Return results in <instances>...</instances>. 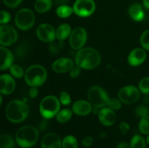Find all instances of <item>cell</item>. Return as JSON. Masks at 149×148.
Segmentation results:
<instances>
[{"instance_id":"18","label":"cell","mask_w":149,"mask_h":148,"mask_svg":"<svg viewBox=\"0 0 149 148\" xmlns=\"http://www.w3.org/2000/svg\"><path fill=\"white\" fill-rule=\"evenodd\" d=\"M14 61L11 51L3 46H0V71L10 68Z\"/></svg>"},{"instance_id":"6","label":"cell","mask_w":149,"mask_h":148,"mask_svg":"<svg viewBox=\"0 0 149 148\" xmlns=\"http://www.w3.org/2000/svg\"><path fill=\"white\" fill-rule=\"evenodd\" d=\"M87 98L89 102L96 108L103 107L107 105L109 100L106 91L97 86L90 87L87 92Z\"/></svg>"},{"instance_id":"35","label":"cell","mask_w":149,"mask_h":148,"mask_svg":"<svg viewBox=\"0 0 149 148\" xmlns=\"http://www.w3.org/2000/svg\"><path fill=\"white\" fill-rule=\"evenodd\" d=\"M135 114L137 115V116L138 117L143 118L144 116L148 115H149V110L145 106H139L136 108L135 110Z\"/></svg>"},{"instance_id":"38","label":"cell","mask_w":149,"mask_h":148,"mask_svg":"<svg viewBox=\"0 0 149 148\" xmlns=\"http://www.w3.org/2000/svg\"><path fill=\"white\" fill-rule=\"evenodd\" d=\"M130 125L125 121L122 122L119 124V130H120L121 133H123V134H125L126 133H127L128 131L130 130Z\"/></svg>"},{"instance_id":"25","label":"cell","mask_w":149,"mask_h":148,"mask_svg":"<svg viewBox=\"0 0 149 148\" xmlns=\"http://www.w3.org/2000/svg\"><path fill=\"white\" fill-rule=\"evenodd\" d=\"M15 141L9 134L0 135V148H14Z\"/></svg>"},{"instance_id":"2","label":"cell","mask_w":149,"mask_h":148,"mask_svg":"<svg viewBox=\"0 0 149 148\" xmlns=\"http://www.w3.org/2000/svg\"><path fill=\"white\" fill-rule=\"evenodd\" d=\"M29 109L27 104L21 100H15L7 104L5 115L8 120L17 123L23 121L28 117Z\"/></svg>"},{"instance_id":"19","label":"cell","mask_w":149,"mask_h":148,"mask_svg":"<svg viewBox=\"0 0 149 148\" xmlns=\"http://www.w3.org/2000/svg\"><path fill=\"white\" fill-rule=\"evenodd\" d=\"M72 111L77 115H87L91 113L92 104L85 100H77L73 104Z\"/></svg>"},{"instance_id":"13","label":"cell","mask_w":149,"mask_h":148,"mask_svg":"<svg viewBox=\"0 0 149 148\" xmlns=\"http://www.w3.org/2000/svg\"><path fill=\"white\" fill-rule=\"evenodd\" d=\"M15 89V81L13 76L8 74L0 75V93L2 94H10Z\"/></svg>"},{"instance_id":"42","label":"cell","mask_w":149,"mask_h":148,"mask_svg":"<svg viewBox=\"0 0 149 148\" xmlns=\"http://www.w3.org/2000/svg\"><path fill=\"white\" fill-rule=\"evenodd\" d=\"M47 121L44 120V121L41 122L40 124H39V129L41 131H44L47 129Z\"/></svg>"},{"instance_id":"21","label":"cell","mask_w":149,"mask_h":148,"mask_svg":"<svg viewBox=\"0 0 149 148\" xmlns=\"http://www.w3.org/2000/svg\"><path fill=\"white\" fill-rule=\"evenodd\" d=\"M71 31L72 30H71V28L70 25L67 24V23L61 25L57 28L56 31H55L56 38L59 41H62L65 40L67 38L69 37L71 33Z\"/></svg>"},{"instance_id":"5","label":"cell","mask_w":149,"mask_h":148,"mask_svg":"<svg viewBox=\"0 0 149 148\" xmlns=\"http://www.w3.org/2000/svg\"><path fill=\"white\" fill-rule=\"evenodd\" d=\"M61 108V102L55 96L49 95L44 97L39 104V111L42 117L49 119L56 116Z\"/></svg>"},{"instance_id":"39","label":"cell","mask_w":149,"mask_h":148,"mask_svg":"<svg viewBox=\"0 0 149 148\" xmlns=\"http://www.w3.org/2000/svg\"><path fill=\"white\" fill-rule=\"evenodd\" d=\"M93 142V138L91 136H86L83 139L82 145L84 147H90Z\"/></svg>"},{"instance_id":"41","label":"cell","mask_w":149,"mask_h":148,"mask_svg":"<svg viewBox=\"0 0 149 148\" xmlns=\"http://www.w3.org/2000/svg\"><path fill=\"white\" fill-rule=\"evenodd\" d=\"M116 148H131V147H130V145H129V144L127 143V142H120V143L117 145V147Z\"/></svg>"},{"instance_id":"32","label":"cell","mask_w":149,"mask_h":148,"mask_svg":"<svg viewBox=\"0 0 149 148\" xmlns=\"http://www.w3.org/2000/svg\"><path fill=\"white\" fill-rule=\"evenodd\" d=\"M107 105L109 108L112 109L113 110H118L122 107V102L120 100L116 98H110L108 102Z\"/></svg>"},{"instance_id":"22","label":"cell","mask_w":149,"mask_h":148,"mask_svg":"<svg viewBox=\"0 0 149 148\" xmlns=\"http://www.w3.org/2000/svg\"><path fill=\"white\" fill-rule=\"evenodd\" d=\"M52 0H36L34 8L39 13H45L52 7Z\"/></svg>"},{"instance_id":"14","label":"cell","mask_w":149,"mask_h":148,"mask_svg":"<svg viewBox=\"0 0 149 148\" xmlns=\"http://www.w3.org/2000/svg\"><path fill=\"white\" fill-rule=\"evenodd\" d=\"M146 59V52L142 48H135L131 51L127 60L131 66H138L143 63Z\"/></svg>"},{"instance_id":"36","label":"cell","mask_w":149,"mask_h":148,"mask_svg":"<svg viewBox=\"0 0 149 148\" xmlns=\"http://www.w3.org/2000/svg\"><path fill=\"white\" fill-rule=\"evenodd\" d=\"M22 1L23 0H3L4 4L10 8H15L17 7L22 2Z\"/></svg>"},{"instance_id":"15","label":"cell","mask_w":149,"mask_h":148,"mask_svg":"<svg viewBox=\"0 0 149 148\" xmlns=\"http://www.w3.org/2000/svg\"><path fill=\"white\" fill-rule=\"evenodd\" d=\"M41 146L42 148H62V141L56 133H48L42 138Z\"/></svg>"},{"instance_id":"17","label":"cell","mask_w":149,"mask_h":148,"mask_svg":"<svg viewBox=\"0 0 149 148\" xmlns=\"http://www.w3.org/2000/svg\"><path fill=\"white\" fill-rule=\"evenodd\" d=\"M98 118L102 124L106 126H110L115 123L116 116L112 109L103 107L98 112Z\"/></svg>"},{"instance_id":"37","label":"cell","mask_w":149,"mask_h":148,"mask_svg":"<svg viewBox=\"0 0 149 148\" xmlns=\"http://www.w3.org/2000/svg\"><path fill=\"white\" fill-rule=\"evenodd\" d=\"M80 71H81V68L76 65V66L73 67V68L71 69V71H69L70 76L73 78H77V77H78L79 75Z\"/></svg>"},{"instance_id":"45","label":"cell","mask_w":149,"mask_h":148,"mask_svg":"<svg viewBox=\"0 0 149 148\" xmlns=\"http://www.w3.org/2000/svg\"><path fill=\"white\" fill-rule=\"evenodd\" d=\"M1 103H2V97H1V93H0V106H1Z\"/></svg>"},{"instance_id":"9","label":"cell","mask_w":149,"mask_h":148,"mask_svg":"<svg viewBox=\"0 0 149 148\" xmlns=\"http://www.w3.org/2000/svg\"><path fill=\"white\" fill-rule=\"evenodd\" d=\"M73 10L79 17H89L95 10V4L93 0H77L73 6Z\"/></svg>"},{"instance_id":"16","label":"cell","mask_w":149,"mask_h":148,"mask_svg":"<svg viewBox=\"0 0 149 148\" xmlns=\"http://www.w3.org/2000/svg\"><path fill=\"white\" fill-rule=\"evenodd\" d=\"M74 66V62L69 58L62 57L54 61L52 65V70L58 73H63L71 71Z\"/></svg>"},{"instance_id":"30","label":"cell","mask_w":149,"mask_h":148,"mask_svg":"<svg viewBox=\"0 0 149 148\" xmlns=\"http://www.w3.org/2000/svg\"><path fill=\"white\" fill-rule=\"evenodd\" d=\"M139 90L144 94H149V77L143 78L140 81Z\"/></svg>"},{"instance_id":"40","label":"cell","mask_w":149,"mask_h":148,"mask_svg":"<svg viewBox=\"0 0 149 148\" xmlns=\"http://www.w3.org/2000/svg\"><path fill=\"white\" fill-rule=\"evenodd\" d=\"M38 95V89L36 87H31L29 90V96L31 98H36Z\"/></svg>"},{"instance_id":"10","label":"cell","mask_w":149,"mask_h":148,"mask_svg":"<svg viewBox=\"0 0 149 148\" xmlns=\"http://www.w3.org/2000/svg\"><path fill=\"white\" fill-rule=\"evenodd\" d=\"M87 39V33L82 27H77L71 31L69 36V44L74 49H81L85 44Z\"/></svg>"},{"instance_id":"26","label":"cell","mask_w":149,"mask_h":148,"mask_svg":"<svg viewBox=\"0 0 149 148\" xmlns=\"http://www.w3.org/2000/svg\"><path fill=\"white\" fill-rule=\"evenodd\" d=\"M63 148H77L78 147V142L75 136L72 135L66 136L62 141Z\"/></svg>"},{"instance_id":"28","label":"cell","mask_w":149,"mask_h":148,"mask_svg":"<svg viewBox=\"0 0 149 148\" xmlns=\"http://www.w3.org/2000/svg\"><path fill=\"white\" fill-rule=\"evenodd\" d=\"M139 130L143 134H149V115L141 118L139 122Z\"/></svg>"},{"instance_id":"20","label":"cell","mask_w":149,"mask_h":148,"mask_svg":"<svg viewBox=\"0 0 149 148\" xmlns=\"http://www.w3.org/2000/svg\"><path fill=\"white\" fill-rule=\"evenodd\" d=\"M129 14L131 18L137 22L142 21L145 17V13L140 4H132L129 8Z\"/></svg>"},{"instance_id":"29","label":"cell","mask_w":149,"mask_h":148,"mask_svg":"<svg viewBox=\"0 0 149 148\" xmlns=\"http://www.w3.org/2000/svg\"><path fill=\"white\" fill-rule=\"evenodd\" d=\"M10 72L12 76H14L15 78H21L25 74L23 68L18 65H12L10 68Z\"/></svg>"},{"instance_id":"8","label":"cell","mask_w":149,"mask_h":148,"mask_svg":"<svg viewBox=\"0 0 149 148\" xmlns=\"http://www.w3.org/2000/svg\"><path fill=\"white\" fill-rule=\"evenodd\" d=\"M140 90L135 86L129 85L121 89L118 97L122 102L127 104H134L140 99Z\"/></svg>"},{"instance_id":"31","label":"cell","mask_w":149,"mask_h":148,"mask_svg":"<svg viewBox=\"0 0 149 148\" xmlns=\"http://www.w3.org/2000/svg\"><path fill=\"white\" fill-rule=\"evenodd\" d=\"M141 46L146 50H149V29L142 33L140 39Z\"/></svg>"},{"instance_id":"23","label":"cell","mask_w":149,"mask_h":148,"mask_svg":"<svg viewBox=\"0 0 149 148\" xmlns=\"http://www.w3.org/2000/svg\"><path fill=\"white\" fill-rule=\"evenodd\" d=\"M72 114L73 112L70 109H63V110H60L58 114L56 115L57 121L61 123H66L68 120H71V117H72Z\"/></svg>"},{"instance_id":"43","label":"cell","mask_w":149,"mask_h":148,"mask_svg":"<svg viewBox=\"0 0 149 148\" xmlns=\"http://www.w3.org/2000/svg\"><path fill=\"white\" fill-rule=\"evenodd\" d=\"M143 4L144 7L149 10V0H143Z\"/></svg>"},{"instance_id":"12","label":"cell","mask_w":149,"mask_h":148,"mask_svg":"<svg viewBox=\"0 0 149 148\" xmlns=\"http://www.w3.org/2000/svg\"><path fill=\"white\" fill-rule=\"evenodd\" d=\"M36 36L39 40L44 42H52L56 38L55 29L48 23H42L38 26Z\"/></svg>"},{"instance_id":"44","label":"cell","mask_w":149,"mask_h":148,"mask_svg":"<svg viewBox=\"0 0 149 148\" xmlns=\"http://www.w3.org/2000/svg\"><path fill=\"white\" fill-rule=\"evenodd\" d=\"M146 142L147 144H149V134H148L146 139Z\"/></svg>"},{"instance_id":"27","label":"cell","mask_w":149,"mask_h":148,"mask_svg":"<svg viewBox=\"0 0 149 148\" xmlns=\"http://www.w3.org/2000/svg\"><path fill=\"white\" fill-rule=\"evenodd\" d=\"M146 142L145 139L141 135L136 134L132 136L130 142V147L131 148H146Z\"/></svg>"},{"instance_id":"11","label":"cell","mask_w":149,"mask_h":148,"mask_svg":"<svg viewBox=\"0 0 149 148\" xmlns=\"http://www.w3.org/2000/svg\"><path fill=\"white\" fill-rule=\"evenodd\" d=\"M17 39V33L15 29L10 25L0 26V44L10 46Z\"/></svg>"},{"instance_id":"7","label":"cell","mask_w":149,"mask_h":148,"mask_svg":"<svg viewBox=\"0 0 149 148\" xmlns=\"http://www.w3.org/2000/svg\"><path fill=\"white\" fill-rule=\"evenodd\" d=\"M15 23L16 26L20 30H29L33 27L35 23L34 13L30 9H21L16 14Z\"/></svg>"},{"instance_id":"33","label":"cell","mask_w":149,"mask_h":148,"mask_svg":"<svg viewBox=\"0 0 149 148\" xmlns=\"http://www.w3.org/2000/svg\"><path fill=\"white\" fill-rule=\"evenodd\" d=\"M59 98L60 102L62 104H63V105H68L71 102V97H70L69 94L67 91H61V94H60Z\"/></svg>"},{"instance_id":"24","label":"cell","mask_w":149,"mask_h":148,"mask_svg":"<svg viewBox=\"0 0 149 148\" xmlns=\"http://www.w3.org/2000/svg\"><path fill=\"white\" fill-rule=\"evenodd\" d=\"M73 12H74L73 7L65 5V4L59 6L56 10L57 15L61 18H67V17H70Z\"/></svg>"},{"instance_id":"3","label":"cell","mask_w":149,"mask_h":148,"mask_svg":"<svg viewBox=\"0 0 149 148\" xmlns=\"http://www.w3.org/2000/svg\"><path fill=\"white\" fill-rule=\"evenodd\" d=\"M39 139V131L32 126H25L17 130L15 140L23 148H29L35 145Z\"/></svg>"},{"instance_id":"4","label":"cell","mask_w":149,"mask_h":148,"mask_svg":"<svg viewBox=\"0 0 149 148\" xmlns=\"http://www.w3.org/2000/svg\"><path fill=\"white\" fill-rule=\"evenodd\" d=\"M25 81L31 87H39L46 81L47 73L40 65H33L29 67L24 74Z\"/></svg>"},{"instance_id":"34","label":"cell","mask_w":149,"mask_h":148,"mask_svg":"<svg viewBox=\"0 0 149 148\" xmlns=\"http://www.w3.org/2000/svg\"><path fill=\"white\" fill-rule=\"evenodd\" d=\"M11 20V15L7 11H0V24L5 25L8 23Z\"/></svg>"},{"instance_id":"1","label":"cell","mask_w":149,"mask_h":148,"mask_svg":"<svg viewBox=\"0 0 149 148\" xmlns=\"http://www.w3.org/2000/svg\"><path fill=\"white\" fill-rule=\"evenodd\" d=\"M101 62V57L98 51L94 48L87 47L81 49L77 52L75 63L80 68L87 70L94 69Z\"/></svg>"}]
</instances>
